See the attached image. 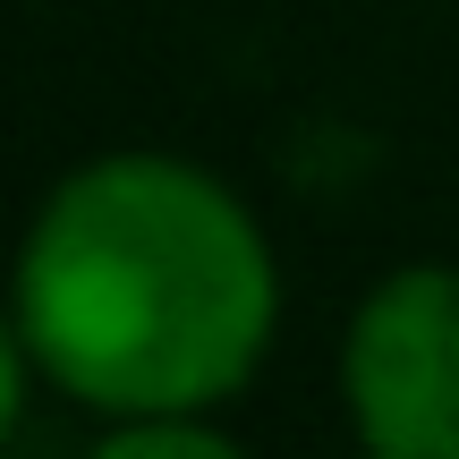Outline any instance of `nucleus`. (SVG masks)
Returning a JSON list of instances; mask_svg holds the SVG:
<instances>
[{"instance_id": "obj_1", "label": "nucleus", "mask_w": 459, "mask_h": 459, "mask_svg": "<svg viewBox=\"0 0 459 459\" xmlns=\"http://www.w3.org/2000/svg\"><path fill=\"white\" fill-rule=\"evenodd\" d=\"M9 315L85 417L221 409L281 324V264L221 170L187 153H94L60 170L17 238Z\"/></svg>"}, {"instance_id": "obj_2", "label": "nucleus", "mask_w": 459, "mask_h": 459, "mask_svg": "<svg viewBox=\"0 0 459 459\" xmlns=\"http://www.w3.org/2000/svg\"><path fill=\"white\" fill-rule=\"evenodd\" d=\"M341 409L375 459H459V264H400L358 298Z\"/></svg>"}, {"instance_id": "obj_3", "label": "nucleus", "mask_w": 459, "mask_h": 459, "mask_svg": "<svg viewBox=\"0 0 459 459\" xmlns=\"http://www.w3.org/2000/svg\"><path fill=\"white\" fill-rule=\"evenodd\" d=\"M94 443L102 459H230L238 434L213 409H162V417H111Z\"/></svg>"}, {"instance_id": "obj_4", "label": "nucleus", "mask_w": 459, "mask_h": 459, "mask_svg": "<svg viewBox=\"0 0 459 459\" xmlns=\"http://www.w3.org/2000/svg\"><path fill=\"white\" fill-rule=\"evenodd\" d=\"M34 383H43V366H34L26 332H17V315H0V443L17 434V417H26Z\"/></svg>"}]
</instances>
